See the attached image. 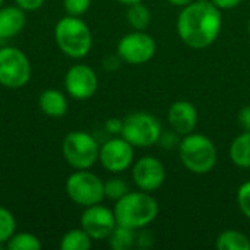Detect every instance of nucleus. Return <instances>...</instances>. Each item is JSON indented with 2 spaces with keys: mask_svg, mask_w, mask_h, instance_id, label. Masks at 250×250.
<instances>
[{
  "mask_svg": "<svg viewBox=\"0 0 250 250\" xmlns=\"http://www.w3.org/2000/svg\"><path fill=\"white\" fill-rule=\"evenodd\" d=\"M176 28L186 45L195 50L207 48L221 32V10L211 0H193L182 7Z\"/></svg>",
  "mask_w": 250,
  "mask_h": 250,
  "instance_id": "obj_1",
  "label": "nucleus"
},
{
  "mask_svg": "<svg viewBox=\"0 0 250 250\" xmlns=\"http://www.w3.org/2000/svg\"><path fill=\"white\" fill-rule=\"evenodd\" d=\"M158 202L157 199L144 190L139 192H127L114 205V217L119 226L142 230L149 226L158 215Z\"/></svg>",
  "mask_w": 250,
  "mask_h": 250,
  "instance_id": "obj_2",
  "label": "nucleus"
},
{
  "mask_svg": "<svg viewBox=\"0 0 250 250\" xmlns=\"http://www.w3.org/2000/svg\"><path fill=\"white\" fill-rule=\"evenodd\" d=\"M54 40L60 51L70 59L85 57L92 47L89 26L79 16H64L54 26Z\"/></svg>",
  "mask_w": 250,
  "mask_h": 250,
  "instance_id": "obj_3",
  "label": "nucleus"
},
{
  "mask_svg": "<svg viewBox=\"0 0 250 250\" xmlns=\"http://www.w3.org/2000/svg\"><path fill=\"white\" fill-rule=\"evenodd\" d=\"M180 161L186 170L195 174H207L217 164V148L202 133H189L179 144Z\"/></svg>",
  "mask_w": 250,
  "mask_h": 250,
  "instance_id": "obj_4",
  "label": "nucleus"
},
{
  "mask_svg": "<svg viewBox=\"0 0 250 250\" xmlns=\"http://www.w3.org/2000/svg\"><path fill=\"white\" fill-rule=\"evenodd\" d=\"M163 133L161 122L151 113L135 111L123 119L122 136L133 148H149L158 144Z\"/></svg>",
  "mask_w": 250,
  "mask_h": 250,
  "instance_id": "obj_5",
  "label": "nucleus"
},
{
  "mask_svg": "<svg viewBox=\"0 0 250 250\" xmlns=\"http://www.w3.org/2000/svg\"><path fill=\"white\" fill-rule=\"evenodd\" d=\"M62 152L70 167L75 170H88L97 163L100 146L91 133L83 130H73L64 136Z\"/></svg>",
  "mask_w": 250,
  "mask_h": 250,
  "instance_id": "obj_6",
  "label": "nucleus"
},
{
  "mask_svg": "<svg viewBox=\"0 0 250 250\" xmlns=\"http://www.w3.org/2000/svg\"><path fill=\"white\" fill-rule=\"evenodd\" d=\"M67 196L79 207L101 204L104 196V182L88 170H76L66 180Z\"/></svg>",
  "mask_w": 250,
  "mask_h": 250,
  "instance_id": "obj_7",
  "label": "nucleus"
},
{
  "mask_svg": "<svg viewBox=\"0 0 250 250\" xmlns=\"http://www.w3.org/2000/svg\"><path fill=\"white\" fill-rule=\"evenodd\" d=\"M31 79V63L16 47L0 48V85L10 89L25 86Z\"/></svg>",
  "mask_w": 250,
  "mask_h": 250,
  "instance_id": "obj_8",
  "label": "nucleus"
},
{
  "mask_svg": "<svg viewBox=\"0 0 250 250\" xmlns=\"http://www.w3.org/2000/svg\"><path fill=\"white\" fill-rule=\"evenodd\" d=\"M157 51L155 40L145 31H133L120 38L117 56L129 64H144L149 62Z\"/></svg>",
  "mask_w": 250,
  "mask_h": 250,
  "instance_id": "obj_9",
  "label": "nucleus"
},
{
  "mask_svg": "<svg viewBox=\"0 0 250 250\" xmlns=\"http://www.w3.org/2000/svg\"><path fill=\"white\" fill-rule=\"evenodd\" d=\"M133 146L122 136L111 138L100 146L98 160L101 166L110 173H123L133 163Z\"/></svg>",
  "mask_w": 250,
  "mask_h": 250,
  "instance_id": "obj_10",
  "label": "nucleus"
},
{
  "mask_svg": "<svg viewBox=\"0 0 250 250\" xmlns=\"http://www.w3.org/2000/svg\"><path fill=\"white\" fill-rule=\"evenodd\" d=\"M116 226L117 221L114 212L100 204L86 207L83 214L81 215V227L89 234L92 240L108 239Z\"/></svg>",
  "mask_w": 250,
  "mask_h": 250,
  "instance_id": "obj_11",
  "label": "nucleus"
},
{
  "mask_svg": "<svg viewBox=\"0 0 250 250\" xmlns=\"http://www.w3.org/2000/svg\"><path fill=\"white\" fill-rule=\"evenodd\" d=\"M64 88L75 100L91 98L98 88V78L88 64H73L64 76Z\"/></svg>",
  "mask_w": 250,
  "mask_h": 250,
  "instance_id": "obj_12",
  "label": "nucleus"
},
{
  "mask_svg": "<svg viewBox=\"0 0 250 250\" xmlns=\"http://www.w3.org/2000/svg\"><path fill=\"white\" fill-rule=\"evenodd\" d=\"M132 177L139 190L152 193L163 186L166 180V168L160 160L146 155L133 164Z\"/></svg>",
  "mask_w": 250,
  "mask_h": 250,
  "instance_id": "obj_13",
  "label": "nucleus"
},
{
  "mask_svg": "<svg viewBox=\"0 0 250 250\" xmlns=\"http://www.w3.org/2000/svg\"><path fill=\"white\" fill-rule=\"evenodd\" d=\"M170 127L177 132L180 136L192 133L198 125V110L196 107L185 100L176 101L171 104L167 113Z\"/></svg>",
  "mask_w": 250,
  "mask_h": 250,
  "instance_id": "obj_14",
  "label": "nucleus"
},
{
  "mask_svg": "<svg viewBox=\"0 0 250 250\" xmlns=\"http://www.w3.org/2000/svg\"><path fill=\"white\" fill-rule=\"evenodd\" d=\"M25 26V10L19 6L0 7V40L18 35Z\"/></svg>",
  "mask_w": 250,
  "mask_h": 250,
  "instance_id": "obj_15",
  "label": "nucleus"
},
{
  "mask_svg": "<svg viewBox=\"0 0 250 250\" xmlns=\"http://www.w3.org/2000/svg\"><path fill=\"white\" fill-rule=\"evenodd\" d=\"M40 110L48 117H63L67 113V100L63 92L57 89H45L38 98Z\"/></svg>",
  "mask_w": 250,
  "mask_h": 250,
  "instance_id": "obj_16",
  "label": "nucleus"
},
{
  "mask_svg": "<svg viewBox=\"0 0 250 250\" xmlns=\"http://www.w3.org/2000/svg\"><path fill=\"white\" fill-rule=\"evenodd\" d=\"M230 158L240 168H250V132L243 130L230 145Z\"/></svg>",
  "mask_w": 250,
  "mask_h": 250,
  "instance_id": "obj_17",
  "label": "nucleus"
},
{
  "mask_svg": "<svg viewBox=\"0 0 250 250\" xmlns=\"http://www.w3.org/2000/svg\"><path fill=\"white\" fill-rule=\"evenodd\" d=\"M218 250H250L249 237L237 230L223 231L215 243Z\"/></svg>",
  "mask_w": 250,
  "mask_h": 250,
  "instance_id": "obj_18",
  "label": "nucleus"
},
{
  "mask_svg": "<svg viewBox=\"0 0 250 250\" xmlns=\"http://www.w3.org/2000/svg\"><path fill=\"white\" fill-rule=\"evenodd\" d=\"M92 239L89 234L81 227V229H73L69 230L60 242V249L62 250H88L91 249Z\"/></svg>",
  "mask_w": 250,
  "mask_h": 250,
  "instance_id": "obj_19",
  "label": "nucleus"
},
{
  "mask_svg": "<svg viewBox=\"0 0 250 250\" xmlns=\"http://www.w3.org/2000/svg\"><path fill=\"white\" fill-rule=\"evenodd\" d=\"M126 19L133 29L145 31L148 28V25L151 23V10L142 1L130 4V6H127Z\"/></svg>",
  "mask_w": 250,
  "mask_h": 250,
  "instance_id": "obj_20",
  "label": "nucleus"
},
{
  "mask_svg": "<svg viewBox=\"0 0 250 250\" xmlns=\"http://www.w3.org/2000/svg\"><path fill=\"white\" fill-rule=\"evenodd\" d=\"M136 240L135 230L123 227V226H116V229L111 231L108 236V245L113 250H129L133 248Z\"/></svg>",
  "mask_w": 250,
  "mask_h": 250,
  "instance_id": "obj_21",
  "label": "nucleus"
},
{
  "mask_svg": "<svg viewBox=\"0 0 250 250\" xmlns=\"http://www.w3.org/2000/svg\"><path fill=\"white\" fill-rule=\"evenodd\" d=\"M6 248L9 250H40L41 242L32 233H18L7 240Z\"/></svg>",
  "mask_w": 250,
  "mask_h": 250,
  "instance_id": "obj_22",
  "label": "nucleus"
},
{
  "mask_svg": "<svg viewBox=\"0 0 250 250\" xmlns=\"http://www.w3.org/2000/svg\"><path fill=\"white\" fill-rule=\"evenodd\" d=\"M15 229H16V221L13 214L0 207V245L7 243V240L15 234Z\"/></svg>",
  "mask_w": 250,
  "mask_h": 250,
  "instance_id": "obj_23",
  "label": "nucleus"
},
{
  "mask_svg": "<svg viewBox=\"0 0 250 250\" xmlns=\"http://www.w3.org/2000/svg\"><path fill=\"white\" fill-rule=\"evenodd\" d=\"M129 192V185L120 177H111L104 183V196L113 201H119Z\"/></svg>",
  "mask_w": 250,
  "mask_h": 250,
  "instance_id": "obj_24",
  "label": "nucleus"
},
{
  "mask_svg": "<svg viewBox=\"0 0 250 250\" xmlns=\"http://www.w3.org/2000/svg\"><path fill=\"white\" fill-rule=\"evenodd\" d=\"M91 0H63V7L70 16H82L88 12Z\"/></svg>",
  "mask_w": 250,
  "mask_h": 250,
  "instance_id": "obj_25",
  "label": "nucleus"
},
{
  "mask_svg": "<svg viewBox=\"0 0 250 250\" xmlns=\"http://www.w3.org/2000/svg\"><path fill=\"white\" fill-rule=\"evenodd\" d=\"M237 205L245 217L250 218V180L245 182L237 190Z\"/></svg>",
  "mask_w": 250,
  "mask_h": 250,
  "instance_id": "obj_26",
  "label": "nucleus"
},
{
  "mask_svg": "<svg viewBox=\"0 0 250 250\" xmlns=\"http://www.w3.org/2000/svg\"><path fill=\"white\" fill-rule=\"evenodd\" d=\"M158 144L164 148V149H173L176 146H179L180 144V135L177 132H174L173 129L170 130H163L160 139H158Z\"/></svg>",
  "mask_w": 250,
  "mask_h": 250,
  "instance_id": "obj_27",
  "label": "nucleus"
},
{
  "mask_svg": "<svg viewBox=\"0 0 250 250\" xmlns=\"http://www.w3.org/2000/svg\"><path fill=\"white\" fill-rule=\"evenodd\" d=\"M44 1L45 0H15L16 6H19L25 12H32V10L40 9L44 4Z\"/></svg>",
  "mask_w": 250,
  "mask_h": 250,
  "instance_id": "obj_28",
  "label": "nucleus"
},
{
  "mask_svg": "<svg viewBox=\"0 0 250 250\" xmlns=\"http://www.w3.org/2000/svg\"><path fill=\"white\" fill-rule=\"evenodd\" d=\"M237 122L240 125V127L246 132H250V105L243 107L240 111H239V116H237Z\"/></svg>",
  "mask_w": 250,
  "mask_h": 250,
  "instance_id": "obj_29",
  "label": "nucleus"
},
{
  "mask_svg": "<svg viewBox=\"0 0 250 250\" xmlns=\"http://www.w3.org/2000/svg\"><path fill=\"white\" fill-rule=\"evenodd\" d=\"M122 127H123V120L120 119H108L105 122V129L107 132L113 133V135H117V133H122Z\"/></svg>",
  "mask_w": 250,
  "mask_h": 250,
  "instance_id": "obj_30",
  "label": "nucleus"
},
{
  "mask_svg": "<svg viewBox=\"0 0 250 250\" xmlns=\"http://www.w3.org/2000/svg\"><path fill=\"white\" fill-rule=\"evenodd\" d=\"M220 10H230L237 7L243 0H211Z\"/></svg>",
  "mask_w": 250,
  "mask_h": 250,
  "instance_id": "obj_31",
  "label": "nucleus"
},
{
  "mask_svg": "<svg viewBox=\"0 0 250 250\" xmlns=\"http://www.w3.org/2000/svg\"><path fill=\"white\" fill-rule=\"evenodd\" d=\"M168 3H171L173 6H179V7H183L189 3H192L193 0H167Z\"/></svg>",
  "mask_w": 250,
  "mask_h": 250,
  "instance_id": "obj_32",
  "label": "nucleus"
},
{
  "mask_svg": "<svg viewBox=\"0 0 250 250\" xmlns=\"http://www.w3.org/2000/svg\"><path fill=\"white\" fill-rule=\"evenodd\" d=\"M119 3H122V4H126V6H130V4H135V3H139V1H142V0H117Z\"/></svg>",
  "mask_w": 250,
  "mask_h": 250,
  "instance_id": "obj_33",
  "label": "nucleus"
},
{
  "mask_svg": "<svg viewBox=\"0 0 250 250\" xmlns=\"http://www.w3.org/2000/svg\"><path fill=\"white\" fill-rule=\"evenodd\" d=\"M248 32H249V35H250V19H249V23H248Z\"/></svg>",
  "mask_w": 250,
  "mask_h": 250,
  "instance_id": "obj_34",
  "label": "nucleus"
},
{
  "mask_svg": "<svg viewBox=\"0 0 250 250\" xmlns=\"http://www.w3.org/2000/svg\"><path fill=\"white\" fill-rule=\"evenodd\" d=\"M3 1H4V0H0V7L3 6Z\"/></svg>",
  "mask_w": 250,
  "mask_h": 250,
  "instance_id": "obj_35",
  "label": "nucleus"
}]
</instances>
